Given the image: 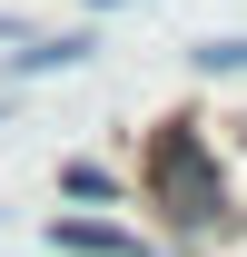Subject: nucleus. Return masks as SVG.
<instances>
[{
    "mask_svg": "<svg viewBox=\"0 0 247 257\" xmlns=\"http://www.w3.org/2000/svg\"><path fill=\"white\" fill-rule=\"evenodd\" d=\"M149 208L178 227V237H217V227H227V178H217V149H208L188 119H168V128L149 139Z\"/></svg>",
    "mask_w": 247,
    "mask_h": 257,
    "instance_id": "f257e3e1",
    "label": "nucleus"
},
{
    "mask_svg": "<svg viewBox=\"0 0 247 257\" xmlns=\"http://www.w3.org/2000/svg\"><path fill=\"white\" fill-rule=\"evenodd\" d=\"M50 247L60 257H149V237H129L109 218H50Z\"/></svg>",
    "mask_w": 247,
    "mask_h": 257,
    "instance_id": "f03ea898",
    "label": "nucleus"
},
{
    "mask_svg": "<svg viewBox=\"0 0 247 257\" xmlns=\"http://www.w3.org/2000/svg\"><path fill=\"white\" fill-rule=\"evenodd\" d=\"M89 60V30H50V40H10V69L40 79V69H79Z\"/></svg>",
    "mask_w": 247,
    "mask_h": 257,
    "instance_id": "7ed1b4c3",
    "label": "nucleus"
},
{
    "mask_svg": "<svg viewBox=\"0 0 247 257\" xmlns=\"http://www.w3.org/2000/svg\"><path fill=\"white\" fill-rule=\"evenodd\" d=\"M60 188H69V198H99V208H109V198H119V178H109L99 159H69V168H60Z\"/></svg>",
    "mask_w": 247,
    "mask_h": 257,
    "instance_id": "20e7f679",
    "label": "nucleus"
},
{
    "mask_svg": "<svg viewBox=\"0 0 247 257\" xmlns=\"http://www.w3.org/2000/svg\"><path fill=\"white\" fill-rule=\"evenodd\" d=\"M188 60L208 69V79H237V69H247V40H198V50H188Z\"/></svg>",
    "mask_w": 247,
    "mask_h": 257,
    "instance_id": "39448f33",
    "label": "nucleus"
},
{
    "mask_svg": "<svg viewBox=\"0 0 247 257\" xmlns=\"http://www.w3.org/2000/svg\"><path fill=\"white\" fill-rule=\"evenodd\" d=\"M89 10H119V0H89Z\"/></svg>",
    "mask_w": 247,
    "mask_h": 257,
    "instance_id": "423d86ee",
    "label": "nucleus"
},
{
    "mask_svg": "<svg viewBox=\"0 0 247 257\" xmlns=\"http://www.w3.org/2000/svg\"><path fill=\"white\" fill-rule=\"evenodd\" d=\"M0 119H10V109H0Z\"/></svg>",
    "mask_w": 247,
    "mask_h": 257,
    "instance_id": "0eeeda50",
    "label": "nucleus"
}]
</instances>
